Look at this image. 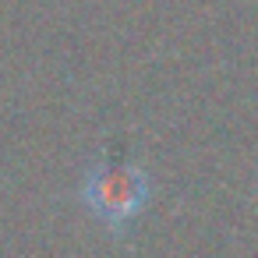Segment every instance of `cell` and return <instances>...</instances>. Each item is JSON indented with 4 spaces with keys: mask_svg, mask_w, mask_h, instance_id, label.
I'll return each mask as SVG.
<instances>
[{
    "mask_svg": "<svg viewBox=\"0 0 258 258\" xmlns=\"http://www.w3.org/2000/svg\"><path fill=\"white\" fill-rule=\"evenodd\" d=\"M149 195H152L149 173L131 163L89 166L78 187V202L85 205V212L110 230H124L135 216H142V209L149 205Z\"/></svg>",
    "mask_w": 258,
    "mask_h": 258,
    "instance_id": "1",
    "label": "cell"
}]
</instances>
